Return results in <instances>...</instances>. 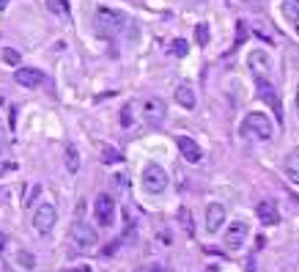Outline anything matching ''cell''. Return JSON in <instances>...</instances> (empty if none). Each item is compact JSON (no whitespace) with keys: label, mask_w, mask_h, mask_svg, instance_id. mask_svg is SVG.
Listing matches in <instances>:
<instances>
[{"label":"cell","mask_w":299,"mask_h":272,"mask_svg":"<svg viewBox=\"0 0 299 272\" xmlns=\"http://www.w3.org/2000/svg\"><path fill=\"white\" fill-rule=\"evenodd\" d=\"M11 171H17V162L11 160V157H0V176H6V173H11Z\"/></svg>","instance_id":"cell-24"},{"label":"cell","mask_w":299,"mask_h":272,"mask_svg":"<svg viewBox=\"0 0 299 272\" xmlns=\"http://www.w3.org/2000/svg\"><path fill=\"white\" fill-rule=\"evenodd\" d=\"M195 39H198V44H200V47H206V44H209V39H211L209 25H198V28H195Z\"/></svg>","instance_id":"cell-22"},{"label":"cell","mask_w":299,"mask_h":272,"mask_svg":"<svg viewBox=\"0 0 299 272\" xmlns=\"http://www.w3.org/2000/svg\"><path fill=\"white\" fill-rule=\"evenodd\" d=\"M143 190L146 193H151V196H159V193H165L168 190V173H165L162 165H157V162H151V165H146V171H143Z\"/></svg>","instance_id":"cell-3"},{"label":"cell","mask_w":299,"mask_h":272,"mask_svg":"<svg viewBox=\"0 0 299 272\" xmlns=\"http://www.w3.org/2000/svg\"><path fill=\"white\" fill-rule=\"evenodd\" d=\"M291 162H294V165H297V168H299V146H297V151H294V157H291Z\"/></svg>","instance_id":"cell-31"},{"label":"cell","mask_w":299,"mask_h":272,"mask_svg":"<svg viewBox=\"0 0 299 272\" xmlns=\"http://www.w3.org/2000/svg\"><path fill=\"white\" fill-rule=\"evenodd\" d=\"M297 107H299V88H297Z\"/></svg>","instance_id":"cell-37"},{"label":"cell","mask_w":299,"mask_h":272,"mask_svg":"<svg viewBox=\"0 0 299 272\" xmlns=\"http://www.w3.org/2000/svg\"><path fill=\"white\" fill-rule=\"evenodd\" d=\"M123 22H126V17H123L118 8L99 6V8L94 11V28H96V33H99L102 39H110V36H116L118 30L123 28Z\"/></svg>","instance_id":"cell-1"},{"label":"cell","mask_w":299,"mask_h":272,"mask_svg":"<svg viewBox=\"0 0 299 272\" xmlns=\"http://www.w3.org/2000/svg\"><path fill=\"white\" fill-rule=\"evenodd\" d=\"M0 140H3V124H0Z\"/></svg>","instance_id":"cell-36"},{"label":"cell","mask_w":299,"mask_h":272,"mask_svg":"<svg viewBox=\"0 0 299 272\" xmlns=\"http://www.w3.org/2000/svg\"><path fill=\"white\" fill-rule=\"evenodd\" d=\"M6 3H8V0H0V11H3V8H6Z\"/></svg>","instance_id":"cell-35"},{"label":"cell","mask_w":299,"mask_h":272,"mask_svg":"<svg viewBox=\"0 0 299 272\" xmlns=\"http://www.w3.org/2000/svg\"><path fill=\"white\" fill-rule=\"evenodd\" d=\"M140 110H143V119L151 121V124H157V121L165 119V102L157 99V96H148V99H143Z\"/></svg>","instance_id":"cell-11"},{"label":"cell","mask_w":299,"mask_h":272,"mask_svg":"<svg viewBox=\"0 0 299 272\" xmlns=\"http://www.w3.org/2000/svg\"><path fill=\"white\" fill-rule=\"evenodd\" d=\"M179 220H181L184 223V228H187V234H192V217H189V209H181V212H179Z\"/></svg>","instance_id":"cell-25"},{"label":"cell","mask_w":299,"mask_h":272,"mask_svg":"<svg viewBox=\"0 0 299 272\" xmlns=\"http://www.w3.org/2000/svg\"><path fill=\"white\" fill-rule=\"evenodd\" d=\"M223 223H225V206L223 204H209L206 206V231L209 234H217L220 228H223Z\"/></svg>","instance_id":"cell-10"},{"label":"cell","mask_w":299,"mask_h":272,"mask_svg":"<svg viewBox=\"0 0 299 272\" xmlns=\"http://www.w3.org/2000/svg\"><path fill=\"white\" fill-rule=\"evenodd\" d=\"M173 96H176V102H179L181 107H187V110H192V107L198 105V99H195V88H192L189 83H181Z\"/></svg>","instance_id":"cell-16"},{"label":"cell","mask_w":299,"mask_h":272,"mask_svg":"<svg viewBox=\"0 0 299 272\" xmlns=\"http://www.w3.org/2000/svg\"><path fill=\"white\" fill-rule=\"evenodd\" d=\"M3 61H6L8 66H19V61H22V55H19V50H14V47H6V50H3Z\"/></svg>","instance_id":"cell-20"},{"label":"cell","mask_w":299,"mask_h":272,"mask_svg":"<svg viewBox=\"0 0 299 272\" xmlns=\"http://www.w3.org/2000/svg\"><path fill=\"white\" fill-rule=\"evenodd\" d=\"M3 248H6V234H0V256H3Z\"/></svg>","instance_id":"cell-32"},{"label":"cell","mask_w":299,"mask_h":272,"mask_svg":"<svg viewBox=\"0 0 299 272\" xmlns=\"http://www.w3.org/2000/svg\"><path fill=\"white\" fill-rule=\"evenodd\" d=\"M105 160H110V162H118V160H121V157H118V154H113L110 148H105Z\"/></svg>","instance_id":"cell-29"},{"label":"cell","mask_w":299,"mask_h":272,"mask_svg":"<svg viewBox=\"0 0 299 272\" xmlns=\"http://www.w3.org/2000/svg\"><path fill=\"white\" fill-rule=\"evenodd\" d=\"M255 85H258V96L266 102V105L272 107V113H275V119L283 121V105H280V96H277L275 85L266 83V80H255Z\"/></svg>","instance_id":"cell-9"},{"label":"cell","mask_w":299,"mask_h":272,"mask_svg":"<svg viewBox=\"0 0 299 272\" xmlns=\"http://www.w3.org/2000/svg\"><path fill=\"white\" fill-rule=\"evenodd\" d=\"M71 242L80 250H91V248H96L99 237H96V231L91 228L88 223H74L71 225Z\"/></svg>","instance_id":"cell-7"},{"label":"cell","mask_w":299,"mask_h":272,"mask_svg":"<svg viewBox=\"0 0 299 272\" xmlns=\"http://www.w3.org/2000/svg\"><path fill=\"white\" fill-rule=\"evenodd\" d=\"M187 53H189L187 39H173V42H170V55H176V58H184Z\"/></svg>","instance_id":"cell-19"},{"label":"cell","mask_w":299,"mask_h":272,"mask_svg":"<svg viewBox=\"0 0 299 272\" xmlns=\"http://www.w3.org/2000/svg\"><path fill=\"white\" fill-rule=\"evenodd\" d=\"M280 11L294 28V33H299V0H280Z\"/></svg>","instance_id":"cell-14"},{"label":"cell","mask_w":299,"mask_h":272,"mask_svg":"<svg viewBox=\"0 0 299 272\" xmlns=\"http://www.w3.org/2000/svg\"><path fill=\"white\" fill-rule=\"evenodd\" d=\"M41 196V184L36 182V184H30V190L25 193V206H33V201Z\"/></svg>","instance_id":"cell-23"},{"label":"cell","mask_w":299,"mask_h":272,"mask_svg":"<svg viewBox=\"0 0 299 272\" xmlns=\"http://www.w3.org/2000/svg\"><path fill=\"white\" fill-rule=\"evenodd\" d=\"M286 171H288V179H291V182H297V184H299V168L294 165V162H291V165L286 168Z\"/></svg>","instance_id":"cell-28"},{"label":"cell","mask_w":299,"mask_h":272,"mask_svg":"<svg viewBox=\"0 0 299 272\" xmlns=\"http://www.w3.org/2000/svg\"><path fill=\"white\" fill-rule=\"evenodd\" d=\"M66 168H69L71 173L80 171V151H77V146H66Z\"/></svg>","instance_id":"cell-17"},{"label":"cell","mask_w":299,"mask_h":272,"mask_svg":"<svg viewBox=\"0 0 299 272\" xmlns=\"http://www.w3.org/2000/svg\"><path fill=\"white\" fill-rule=\"evenodd\" d=\"M203 272H220V267H217V264H211V267H206Z\"/></svg>","instance_id":"cell-33"},{"label":"cell","mask_w":299,"mask_h":272,"mask_svg":"<svg viewBox=\"0 0 299 272\" xmlns=\"http://www.w3.org/2000/svg\"><path fill=\"white\" fill-rule=\"evenodd\" d=\"M241 132L258 137V140H272L275 124H272V119L266 116V113H250V116L244 119V124H241Z\"/></svg>","instance_id":"cell-2"},{"label":"cell","mask_w":299,"mask_h":272,"mask_svg":"<svg viewBox=\"0 0 299 272\" xmlns=\"http://www.w3.org/2000/svg\"><path fill=\"white\" fill-rule=\"evenodd\" d=\"M55 220H58V212H55L53 201H44V204H39V206H36V214H33V228L39 231L41 237H44V234H47V231L55 225Z\"/></svg>","instance_id":"cell-5"},{"label":"cell","mask_w":299,"mask_h":272,"mask_svg":"<svg viewBox=\"0 0 299 272\" xmlns=\"http://www.w3.org/2000/svg\"><path fill=\"white\" fill-rule=\"evenodd\" d=\"M132 113H135V105H132V102H129V105H123V107H121V127H132V124H135Z\"/></svg>","instance_id":"cell-21"},{"label":"cell","mask_w":299,"mask_h":272,"mask_svg":"<svg viewBox=\"0 0 299 272\" xmlns=\"http://www.w3.org/2000/svg\"><path fill=\"white\" fill-rule=\"evenodd\" d=\"M247 66L252 69L255 80H266V77L272 74V58H269L266 50H252V53L247 55Z\"/></svg>","instance_id":"cell-6"},{"label":"cell","mask_w":299,"mask_h":272,"mask_svg":"<svg viewBox=\"0 0 299 272\" xmlns=\"http://www.w3.org/2000/svg\"><path fill=\"white\" fill-rule=\"evenodd\" d=\"M236 30H239V33H236V47H239V44L244 42V36H247V25L244 22H236Z\"/></svg>","instance_id":"cell-26"},{"label":"cell","mask_w":299,"mask_h":272,"mask_svg":"<svg viewBox=\"0 0 299 272\" xmlns=\"http://www.w3.org/2000/svg\"><path fill=\"white\" fill-rule=\"evenodd\" d=\"M94 217H96V223H99L102 228H110L113 220H116V201H113L107 193L96 196V201H94Z\"/></svg>","instance_id":"cell-4"},{"label":"cell","mask_w":299,"mask_h":272,"mask_svg":"<svg viewBox=\"0 0 299 272\" xmlns=\"http://www.w3.org/2000/svg\"><path fill=\"white\" fill-rule=\"evenodd\" d=\"M255 212H258V217H261L264 225H277L280 223V212H277V206L272 201H261L258 206H255Z\"/></svg>","instance_id":"cell-15"},{"label":"cell","mask_w":299,"mask_h":272,"mask_svg":"<svg viewBox=\"0 0 299 272\" xmlns=\"http://www.w3.org/2000/svg\"><path fill=\"white\" fill-rule=\"evenodd\" d=\"M176 143H179V151H181V157H184V160H187V162H192V165H195V162H200V157H203V151H200V146H198V143L192 140V137L181 135V137H179Z\"/></svg>","instance_id":"cell-13"},{"label":"cell","mask_w":299,"mask_h":272,"mask_svg":"<svg viewBox=\"0 0 299 272\" xmlns=\"http://www.w3.org/2000/svg\"><path fill=\"white\" fill-rule=\"evenodd\" d=\"M19 264H22V267H28V270H30V267L36 264V259H33L30 253H19Z\"/></svg>","instance_id":"cell-27"},{"label":"cell","mask_w":299,"mask_h":272,"mask_svg":"<svg viewBox=\"0 0 299 272\" xmlns=\"http://www.w3.org/2000/svg\"><path fill=\"white\" fill-rule=\"evenodd\" d=\"M14 80H17L22 88H39V85L44 83V71H41V69H33V66H28V69H17Z\"/></svg>","instance_id":"cell-12"},{"label":"cell","mask_w":299,"mask_h":272,"mask_svg":"<svg viewBox=\"0 0 299 272\" xmlns=\"http://www.w3.org/2000/svg\"><path fill=\"white\" fill-rule=\"evenodd\" d=\"M74 272H91V270H88V267H77Z\"/></svg>","instance_id":"cell-34"},{"label":"cell","mask_w":299,"mask_h":272,"mask_svg":"<svg viewBox=\"0 0 299 272\" xmlns=\"http://www.w3.org/2000/svg\"><path fill=\"white\" fill-rule=\"evenodd\" d=\"M47 8L55 14V17H60V19L69 17V0H47Z\"/></svg>","instance_id":"cell-18"},{"label":"cell","mask_w":299,"mask_h":272,"mask_svg":"<svg viewBox=\"0 0 299 272\" xmlns=\"http://www.w3.org/2000/svg\"><path fill=\"white\" fill-rule=\"evenodd\" d=\"M137 272H162V270H159V267H140Z\"/></svg>","instance_id":"cell-30"},{"label":"cell","mask_w":299,"mask_h":272,"mask_svg":"<svg viewBox=\"0 0 299 272\" xmlns=\"http://www.w3.org/2000/svg\"><path fill=\"white\" fill-rule=\"evenodd\" d=\"M247 234H250V225L241 223V220H234V223L225 228V248L228 250H241V245L247 242Z\"/></svg>","instance_id":"cell-8"}]
</instances>
